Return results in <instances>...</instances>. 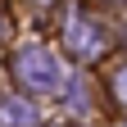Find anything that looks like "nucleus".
<instances>
[{"label":"nucleus","mask_w":127,"mask_h":127,"mask_svg":"<svg viewBox=\"0 0 127 127\" xmlns=\"http://www.w3.org/2000/svg\"><path fill=\"white\" fill-rule=\"evenodd\" d=\"M14 73H18V82H23L27 91H36V95L59 91V86H64V68H59V59H55L50 50H41V45L23 50V55H18V64H14Z\"/></svg>","instance_id":"obj_1"},{"label":"nucleus","mask_w":127,"mask_h":127,"mask_svg":"<svg viewBox=\"0 0 127 127\" xmlns=\"http://www.w3.org/2000/svg\"><path fill=\"white\" fill-rule=\"evenodd\" d=\"M68 45H73V55H82V59H91V55H100V45H104V32L95 27L91 18H77L68 23Z\"/></svg>","instance_id":"obj_2"},{"label":"nucleus","mask_w":127,"mask_h":127,"mask_svg":"<svg viewBox=\"0 0 127 127\" xmlns=\"http://www.w3.org/2000/svg\"><path fill=\"white\" fill-rule=\"evenodd\" d=\"M36 114H32V104L23 100H0V127H32Z\"/></svg>","instance_id":"obj_3"},{"label":"nucleus","mask_w":127,"mask_h":127,"mask_svg":"<svg viewBox=\"0 0 127 127\" xmlns=\"http://www.w3.org/2000/svg\"><path fill=\"white\" fill-rule=\"evenodd\" d=\"M114 91H118L123 100H127V73H118V77H114Z\"/></svg>","instance_id":"obj_4"},{"label":"nucleus","mask_w":127,"mask_h":127,"mask_svg":"<svg viewBox=\"0 0 127 127\" xmlns=\"http://www.w3.org/2000/svg\"><path fill=\"white\" fill-rule=\"evenodd\" d=\"M0 36H5V18H0Z\"/></svg>","instance_id":"obj_5"}]
</instances>
